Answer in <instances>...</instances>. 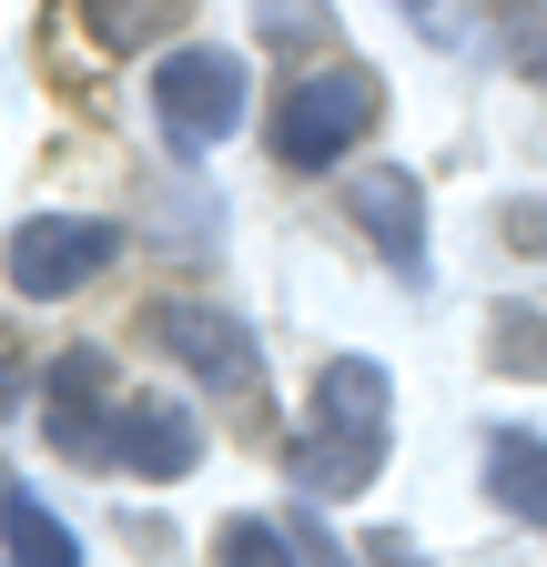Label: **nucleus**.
<instances>
[{"label":"nucleus","instance_id":"f257e3e1","mask_svg":"<svg viewBox=\"0 0 547 567\" xmlns=\"http://www.w3.org/2000/svg\"><path fill=\"white\" fill-rule=\"evenodd\" d=\"M385 365L375 354H334V365L314 375V425H305V446L285 456L295 486H305V507H334V496H365L385 476V436H395V415H385Z\"/></svg>","mask_w":547,"mask_h":567},{"label":"nucleus","instance_id":"f03ea898","mask_svg":"<svg viewBox=\"0 0 547 567\" xmlns=\"http://www.w3.org/2000/svg\"><path fill=\"white\" fill-rule=\"evenodd\" d=\"M375 122H385V82H375V71L365 61H314L305 82L274 102L264 142H274V163H285V173H324V163H345Z\"/></svg>","mask_w":547,"mask_h":567},{"label":"nucleus","instance_id":"7ed1b4c3","mask_svg":"<svg viewBox=\"0 0 547 567\" xmlns=\"http://www.w3.org/2000/svg\"><path fill=\"white\" fill-rule=\"evenodd\" d=\"M244 51H163L153 71V122L173 153H214L224 132H244Z\"/></svg>","mask_w":547,"mask_h":567},{"label":"nucleus","instance_id":"20e7f679","mask_svg":"<svg viewBox=\"0 0 547 567\" xmlns=\"http://www.w3.org/2000/svg\"><path fill=\"white\" fill-rule=\"evenodd\" d=\"M143 334L173 354V365H193L214 395H264V344L244 334V315L193 305V295H163V305L143 315Z\"/></svg>","mask_w":547,"mask_h":567},{"label":"nucleus","instance_id":"39448f33","mask_svg":"<svg viewBox=\"0 0 547 567\" xmlns=\"http://www.w3.org/2000/svg\"><path fill=\"white\" fill-rule=\"evenodd\" d=\"M122 254L112 224H92V213H31V224L0 244V264H11V295L31 305H61V295H82V284Z\"/></svg>","mask_w":547,"mask_h":567},{"label":"nucleus","instance_id":"423d86ee","mask_svg":"<svg viewBox=\"0 0 547 567\" xmlns=\"http://www.w3.org/2000/svg\"><path fill=\"white\" fill-rule=\"evenodd\" d=\"M41 425H51V446L72 456V466H112V425H122V405H112V365L92 344H72L51 365V385H41Z\"/></svg>","mask_w":547,"mask_h":567},{"label":"nucleus","instance_id":"0eeeda50","mask_svg":"<svg viewBox=\"0 0 547 567\" xmlns=\"http://www.w3.org/2000/svg\"><path fill=\"white\" fill-rule=\"evenodd\" d=\"M345 203H355V224L375 234V254H385L405 284H426V193L405 183L395 163H365V173L345 183Z\"/></svg>","mask_w":547,"mask_h":567},{"label":"nucleus","instance_id":"6e6552de","mask_svg":"<svg viewBox=\"0 0 547 567\" xmlns=\"http://www.w3.org/2000/svg\"><path fill=\"white\" fill-rule=\"evenodd\" d=\"M193 456H203L193 405H173V395H122L112 466H132V476H193Z\"/></svg>","mask_w":547,"mask_h":567},{"label":"nucleus","instance_id":"1a4fd4ad","mask_svg":"<svg viewBox=\"0 0 547 567\" xmlns=\"http://www.w3.org/2000/svg\"><path fill=\"white\" fill-rule=\"evenodd\" d=\"M487 496H497L517 527H547V436L497 425V436H487Z\"/></svg>","mask_w":547,"mask_h":567},{"label":"nucleus","instance_id":"9d476101","mask_svg":"<svg viewBox=\"0 0 547 567\" xmlns=\"http://www.w3.org/2000/svg\"><path fill=\"white\" fill-rule=\"evenodd\" d=\"M193 0H72V21L92 31V51H153Z\"/></svg>","mask_w":547,"mask_h":567},{"label":"nucleus","instance_id":"9b49d317","mask_svg":"<svg viewBox=\"0 0 547 567\" xmlns=\"http://www.w3.org/2000/svg\"><path fill=\"white\" fill-rule=\"evenodd\" d=\"M487 375L547 385V315H537V305H497V315H487Z\"/></svg>","mask_w":547,"mask_h":567},{"label":"nucleus","instance_id":"f8f14e48","mask_svg":"<svg viewBox=\"0 0 547 567\" xmlns=\"http://www.w3.org/2000/svg\"><path fill=\"white\" fill-rule=\"evenodd\" d=\"M214 567H305V537H295V517H224Z\"/></svg>","mask_w":547,"mask_h":567},{"label":"nucleus","instance_id":"ddd939ff","mask_svg":"<svg viewBox=\"0 0 547 567\" xmlns=\"http://www.w3.org/2000/svg\"><path fill=\"white\" fill-rule=\"evenodd\" d=\"M0 537H11V567H82L72 527H61V517L41 507V496H21V507H11V527H0Z\"/></svg>","mask_w":547,"mask_h":567},{"label":"nucleus","instance_id":"4468645a","mask_svg":"<svg viewBox=\"0 0 547 567\" xmlns=\"http://www.w3.org/2000/svg\"><path fill=\"white\" fill-rule=\"evenodd\" d=\"M295 537H305V567H355V547H334L314 507H295Z\"/></svg>","mask_w":547,"mask_h":567},{"label":"nucleus","instance_id":"2eb2a0df","mask_svg":"<svg viewBox=\"0 0 547 567\" xmlns=\"http://www.w3.org/2000/svg\"><path fill=\"white\" fill-rule=\"evenodd\" d=\"M365 567H426V547L405 527H385V537H365Z\"/></svg>","mask_w":547,"mask_h":567},{"label":"nucleus","instance_id":"dca6fc26","mask_svg":"<svg viewBox=\"0 0 547 567\" xmlns=\"http://www.w3.org/2000/svg\"><path fill=\"white\" fill-rule=\"evenodd\" d=\"M507 234H517V254H547V213L537 203H507Z\"/></svg>","mask_w":547,"mask_h":567},{"label":"nucleus","instance_id":"f3484780","mask_svg":"<svg viewBox=\"0 0 547 567\" xmlns=\"http://www.w3.org/2000/svg\"><path fill=\"white\" fill-rule=\"evenodd\" d=\"M11 507H21V476H11V466H0V527H11Z\"/></svg>","mask_w":547,"mask_h":567},{"label":"nucleus","instance_id":"a211bd4d","mask_svg":"<svg viewBox=\"0 0 547 567\" xmlns=\"http://www.w3.org/2000/svg\"><path fill=\"white\" fill-rule=\"evenodd\" d=\"M11 405H21V375H11V365H0V415H11Z\"/></svg>","mask_w":547,"mask_h":567},{"label":"nucleus","instance_id":"6ab92c4d","mask_svg":"<svg viewBox=\"0 0 547 567\" xmlns=\"http://www.w3.org/2000/svg\"><path fill=\"white\" fill-rule=\"evenodd\" d=\"M507 11H537V0H507Z\"/></svg>","mask_w":547,"mask_h":567}]
</instances>
